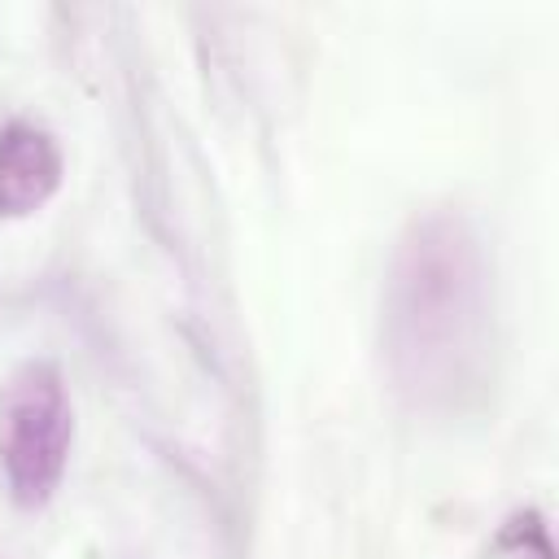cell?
<instances>
[{"mask_svg": "<svg viewBox=\"0 0 559 559\" xmlns=\"http://www.w3.org/2000/svg\"><path fill=\"white\" fill-rule=\"evenodd\" d=\"M61 188V148L35 122H4L0 127V218H22L48 205Z\"/></svg>", "mask_w": 559, "mask_h": 559, "instance_id": "3", "label": "cell"}, {"mask_svg": "<svg viewBox=\"0 0 559 559\" xmlns=\"http://www.w3.org/2000/svg\"><path fill=\"white\" fill-rule=\"evenodd\" d=\"M74 415L57 362L26 358L0 384V467L17 507H44L70 459Z\"/></svg>", "mask_w": 559, "mask_h": 559, "instance_id": "2", "label": "cell"}, {"mask_svg": "<svg viewBox=\"0 0 559 559\" xmlns=\"http://www.w3.org/2000/svg\"><path fill=\"white\" fill-rule=\"evenodd\" d=\"M384 332L393 376L419 402L467 384L485 332V288L476 240L454 214H432L406 231L393 258Z\"/></svg>", "mask_w": 559, "mask_h": 559, "instance_id": "1", "label": "cell"}]
</instances>
